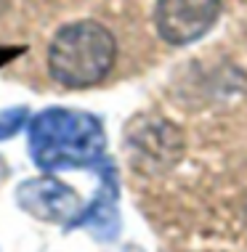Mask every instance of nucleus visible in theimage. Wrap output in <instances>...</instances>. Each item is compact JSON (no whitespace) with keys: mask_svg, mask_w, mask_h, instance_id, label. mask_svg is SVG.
<instances>
[{"mask_svg":"<svg viewBox=\"0 0 247 252\" xmlns=\"http://www.w3.org/2000/svg\"><path fill=\"white\" fill-rule=\"evenodd\" d=\"M221 0H160L154 11L157 32L170 45H189L212 30Z\"/></svg>","mask_w":247,"mask_h":252,"instance_id":"obj_3","label":"nucleus"},{"mask_svg":"<svg viewBox=\"0 0 247 252\" xmlns=\"http://www.w3.org/2000/svg\"><path fill=\"white\" fill-rule=\"evenodd\" d=\"M16 204L27 215L45 220V223H59L64 228H70L77 220V215L82 213L80 196L67 183L51 178V175H40V178H30V181L19 183Z\"/></svg>","mask_w":247,"mask_h":252,"instance_id":"obj_4","label":"nucleus"},{"mask_svg":"<svg viewBox=\"0 0 247 252\" xmlns=\"http://www.w3.org/2000/svg\"><path fill=\"white\" fill-rule=\"evenodd\" d=\"M8 3H11V0H0V16H3L5 11H8Z\"/></svg>","mask_w":247,"mask_h":252,"instance_id":"obj_7","label":"nucleus"},{"mask_svg":"<svg viewBox=\"0 0 247 252\" xmlns=\"http://www.w3.org/2000/svg\"><path fill=\"white\" fill-rule=\"evenodd\" d=\"M30 122V109L27 106H11L0 112V141L16 135L22 127Z\"/></svg>","mask_w":247,"mask_h":252,"instance_id":"obj_6","label":"nucleus"},{"mask_svg":"<svg viewBox=\"0 0 247 252\" xmlns=\"http://www.w3.org/2000/svg\"><path fill=\"white\" fill-rule=\"evenodd\" d=\"M117 59L114 35L99 22H74L48 45V72L64 88H93L112 72Z\"/></svg>","mask_w":247,"mask_h":252,"instance_id":"obj_2","label":"nucleus"},{"mask_svg":"<svg viewBox=\"0 0 247 252\" xmlns=\"http://www.w3.org/2000/svg\"><path fill=\"white\" fill-rule=\"evenodd\" d=\"M104 146V125L91 112L51 106L30 120V154L40 170L96 165Z\"/></svg>","mask_w":247,"mask_h":252,"instance_id":"obj_1","label":"nucleus"},{"mask_svg":"<svg viewBox=\"0 0 247 252\" xmlns=\"http://www.w3.org/2000/svg\"><path fill=\"white\" fill-rule=\"evenodd\" d=\"M117 191H120V183H117V175H114V167L109 162H104L99 170V191H96V199L91 202V207H85L77 215V220L70 228L85 226L93 231V236L99 242H112L120 231Z\"/></svg>","mask_w":247,"mask_h":252,"instance_id":"obj_5","label":"nucleus"}]
</instances>
